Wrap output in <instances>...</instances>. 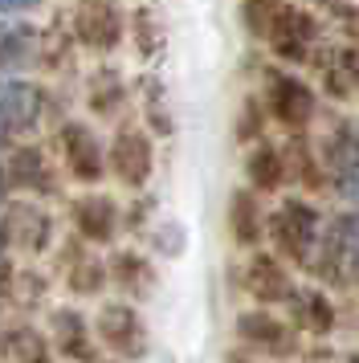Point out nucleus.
Listing matches in <instances>:
<instances>
[{"label":"nucleus","mask_w":359,"mask_h":363,"mask_svg":"<svg viewBox=\"0 0 359 363\" xmlns=\"http://www.w3.org/2000/svg\"><path fill=\"white\" fill-rule=\"evenodd\" d=\"M4 184L16 188L25 200H41L57 192V172L41 147H16L4 164Z\"/></svg>","instance_id":"f8f14e48"},{"label":"nucleus","mask_w":359,"mask_h":363,"mask_svg":"<svg viewBox=\"0 0 359 363\" xmlns=\"http://www.w3.org/2000/svg\"><path fill=\"white\" fill-rule=\"evenodd\" d=\"M261 123H265V111H261V106H258L253 99H245L241 118H237V139H241V143L258 139V135H261Z\"/></svg>","instance_id":"412c9836"},{"label":"nucleus","mask_w":359,"mask_h":363,"mask_svg":"<svg viewBox=\"0 0 359 363\" xmlns=\"http://www.w3.org/2000/svg\"><path fill=\"white\" fill-rule=\"evenodd\" d=\"M98 363H118V359H98Z\"/></svg>","instance_id":"393cba45"},{"label":"nucleus","mask_w":359,"mask_h":363,"mask_svg":"<svg viewBox=\"0 0 359 363\" xmlns=\"http://www.w3.org/2000/svg\"><path fill=\"white\" fill-rule=\"evenodd\" d=\"M45 94L33 82H4L0 86V127L13 135H25L41 123Z\"/></svg>","instance_id":"dca6fc26"},{"label":"nucleus","mask_w":359,"mask_h":363,"mask_svg":"<svg viewBox=\"0 0 359 363\" xmlns=\"http://www.w3.org/2000/svg\"><path fill=\"white\" fill-rule=\"evenodd\" d=\"M57 160H62L65 176L86 184V188H94L106 176V147L90 123H62L57 127Z\"/></svg>","instance_id":"0eeeda50"},{"label":"nucleus","mask_w":359,"mask_h":363,"mask_svg":"<svg viewBox=\"0 0 359 363\" xmlns=\"http://www.w3.org/2000/svg\"><path fill=\"white\" fill-rule=\"evenodd\" d=\"M74 33H78L82 45L106 53L123 41V13L111 0H82L74 9Z\"/></svg>","instance_id":"ddd939ff"},{"label":"nucleus","mask_w":359,"mask_h":363,"mask_svg":"<svg viewBox=\"0 0 359 363\" xmlns=\"http://www.w3.org/2000/svg\"><path fill=\"white\" fill-rule=\"evenodd\" d=\"M265 237L274 241V253L286 265H310L319 249V208L310 200H282L265 216Z\"/></svg>","instance_id":"f03ea898"},{"label":"nucleus","mask_w":359,"mask_h":363,"mask_svg":"<svg viewBox=\"0 0 359 363\" xmlns=\"http://www.w3.org/2000/svg\"><path fill=\"white\" fill-rule=\"evenodd\" d=\"M0 363H57L45 327H37V323L0 327Z\"/></svg>","instance_id":"f3484780"},{"label":"nucleus","mask_w":359,"mask_h":363,"mask_svg":"<svg viewBox=\"0 0 359 363\" xmlns=\"http://www.w3.org/2000/svg\"><path fill=\"white\" fill-rule=\"evenodd\" d=\"M106 172L131 192L147 188L151 172H155V147H151L147 131H139V127L114 131L111 147H106Z\"/></svg>","instance_id":"1a4fd4ad"},{"label":"nucleus","mask_w":359,"mask_h":363,"mask_svg":"<svg viewBox=\"0 0 359 363\" xmlns=\"http://www.w3.org/2000/svg\"><path fill=\"white\" fill-rule=\"evenodd\" d=\"M94 339L98 347L118 363H135L147 359L151 351V330H147V314L139 302L127 298H102L94 311Z\"/></svg>","instance_id":"f257e3e1"},{"label":"nucleus","mask_w":359,"mask_h":363,"mask_svg":"<svg viewBox=\"0 0 359 363\" xmlns=\"http://www.w3.org/2000/svg\"><path fill=\"white\" fill-rule=\"evenodd\" d=\"M49 343L53 355L62 363H98L102 359V347L94 339V318L82 311L78 302H57L49 311Z\"/></svg>","instance_id":"20e7f679"},{"label":"nucleus","mask_w":359,"mask_h":363,"mask_svg":"<svg viewBox=\"0 0 359 363\" xmlns=\"http://www.w3.org/2000/svg\"><path fill=\"white\" fill-rule=\"evenodd\" d=\"M245 180L253 192H277L282 184H286V155L270 143H258V147L249 151V160H245Z\"/></svg>","instance_id":"aec40b11"},{"label":"nucleus","mask_w":359,"mask_h":363,"mask_svg":"<svg viewBox=\"0 0 359 363\" xmlns=\"http://www.w3.org/2000/svg\"><path fill=\"white\" fill-rule=\"evenodd\" d=\"M106 274H111V290H118V298H127V302H147L160 286L155 262L139 249H114L106 257Z\"/></svg>","instance_id":"9b49d317"},{"label":"nucleus","mask_w":359,"mask_h":363,"mask_svg":"<svg viewBox=\"0 0 359 363\" xmlns=\"http://www.w3.org/2000/svg\"><path fill=\"white\" fill-rule=\"evenodd\" d=\"M265 111L282 123V127H290V131H302L314 115V94H310V86H302L298 78H270V90H265Z\"/></svg>","instance_id":"2eb2a0df"},{"label":"nucleus","mask_w":359,"mask_h":363,"mask_svg":"<svg viewBox=\"0 0 359 363\" xmlns=\"http://www.w3.org/2000/svg\"><path fill=\"white\" fill-rule=\"evenodd\" d=\"M261 37H265L282 57L298 62V57L306 53L310 37H314V21L302 17V13H294V9H274L270 21H265V29H261Z\"/></svg>","instance_id":"a211bd4d"},{"label":"nucleus","mask_w":359,"mask_h":363,"mask_svg":"<svg viewBox=\"0 0 359 363\" xmlns=\"http://www.w3.org/2000/svg\"><path fill=\"white\" fill-rule=\"evenodd\" d=\"M225 225H228L233 245L245 249V253H253L265 241V208H261V196L253 188H233L228 208H225Z\"/></svg>","instance_id":"4468645a"},{"label":"nucleus","mask_w":359,"mask_h":363,"mask_svg":"<svg viewBox=\"0 0 359 363\" xmlns=\"http://www.w3.org/2000/svg\"><path fill=\"white\" fill-rule=\"evenodd\" d=\"M241 290L253 298V306H265V311H274V306H290V298L298 294L290 265L282 262L277 253H261V249H253V253L245 257Z\"/></svg>","instance_id":"6e6552de"},{"label":"nucleus","mask_w":359,"mask_h":363,"mask_svg":"<svg viewBox=\"0 0 359 363\" xmlns=\"http://www.w3.org/2000/svg\"><path fill=\"white\" fill-rule=\"evenodd\" d=\"M57 274H62V290L70 298H102L111 290V274H106V262L98 257L90 245H82L78 237L62 249V262H57Z\"/></svg>","instance_id":"9d476101"},{"label":"nucleus","mask_w":359,"mask_h":363,"mask_svg":"<svg viewBox=\"0 0 359 363\" xmlns=\"http://www.w3.org/2000/svg\"><path fill=\"white\" fill-rule=\"evenodd\" d=\"M237 343L253 355H265V359H286L298 351V330L290 327V318H282L277 311H265V306H249V311L237 314Z\"/></svg>","instance_id":"39448f33"},{"label":"nucleus","mask_w":359,"mask_h":363,"mask_svg":"<svg viewBox=\"0 0 359 363\" xmlns=\"http://www.w3.org/2000/svg\"><path fill=\"white\" fill-rule=\"evenodd\" d=\"M290 327L302 335H331L335 330V306H331V298L323 294V290H314V286H306V290H298V294L290 298Z\"/></svg>","instance_id":"6ab92c4d"},{"label":"nucleus","mask_w":359,"mask_h":363,"mask_svg":"<svg viewBox=\"0 0 359 363\" xmlns=\"http://www.w3.org/2000/svg\"><path fill=\"white\" fill-rule=\"evenodd\" d=\"M0 327H4V323H0Z\"/></svg>","instance_id":"bb28decb"},{"label":"nucleus","mask_w":359,"mask_h":363,"mask_svg":"<svg viewBox=\"0 0 359 363\" xmlns=\"http://www.w3.org/2000/svg\"><path fill=\"white\" fill-rule=\"evenodd\" d=\"M0 241L21 257H41L53 249V216L41 208V200H13L0 213Z\"/></svg>","instance_id":"7ed1b4c3"},{"label":"nucleus","mask_w":359,"mask_h":363,"mask_svg":"<svg viewBox=\"0 0 359 363\" xmlns=\"http://www.w3.org/2000/svg\"><path fill=\"white\" fill-rule=\"evenodd\" d=\"M41 0H0V13H33Z\"/></svg>","instance_id":"4be33fe9"},{"label":"nucleus","mask_w":359,"mask_h":363,"mask_svg":"<svg viewBox=\"0 0 359 363\" xmlns=\"http://www.w3.org/2000/svg\"><path fill=\"white\" fill-rule=\"evenodd\" d=\"M0 139H4V127H0Z\"/></svg>","instance_id":"a878e982"},{"label":"nucleus","mask_w":359,"mask_h":363,"mask_svg":"<svg viewBox=\"0 0 359 363\" xmlns=\"http://www.w3.org/2000/svg\"><path fill=\"white\" fill-rule=\"evenodd\" d=\"M70 229H74V237H78L82 245L106 249V245H114L118 233H123V208H118L114 196L86 188L82 196L70 200Z\"/></svg>","instance_id":"423d86ee"},{"label":"nucleus","mask_w":359,"mask_h":363,"mask_svg":"<svg viewBox=\"0 0 359 363\" xmlns=\"http://www.w3.org/2000/svg\"><path fill=\"white\" fill-rule=\"evenodd\" d=\"M0 196H4V172H0Z\"/></svg>","instance_id":"5701e85b"},{"label":"nucleus","mask_w":359,"mask_h":363,"mask_svg":"<svg viewBox=\"0 0 359 363\" xmlns=\"http://www.w3.org/2000/svg\"><path fill=\"white\" fill-rule=\"evenodd\" d=\"M0 262H4V241H0Z\"/></svg>","instance_id":"b1692460"}]
</instances>
